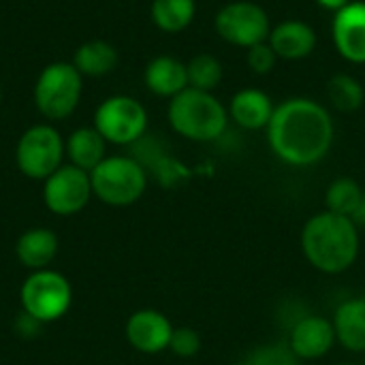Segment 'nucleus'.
<instances>
[{
    "label": "nucleus",
    "mask_w": 365,
    "mask_h": 365,
    "mask_svg": "<svg viewBox=\"0 0 365 365\" xmlns=\"http://www.w3.org/2000/svg\"><path fill=\"white\" fill-rule=\"evenodd\" d=\"M265 130L274 156L291 167L321 163L336 137L329 109L306 96H293L276 105Z\"/></svg>",
    "instance_id": "nucleus-1"
},
{
    "label": "nucleus",
    "mask_w": 365,
    "mask_h": 365,
    "mask_svg": "<svg viewBox=\"0 0 365 365\" xmlns=\"http://www.w3.org/2000/svg\"><path fill=\"white\" fill-rule=\"evenodd\" d=\"M169 351L178 357H184V359L195 357L201 351V338L192 327H178V329H173Z\"/></svg>",
    "instance_id": "nucleus-27"
},
{
    "label": "nucleus",
    "mask_w": 365,
    "mask_h": 365,
    "mask_svg": "<svg viewBox=\"0 0 365 365\" xmlns=\"http://www.w3.org/2000/svg\"><path fill=\"white\" fill-rule=\"evenodd\" d=\"M143 83L145 88L160 98H173L182 90L188 88V73L186 62H182L175 56H156L145 64L143 71Z\"/></svg>",
    "instance_id": "nucleus-16"
},
{
    "label": "nucleus",
    "mask_w": 365,
    "mask_h": 365,
    "mask_svg": "<svg viewBox=\"0 0 365 365\" xmlns=\"http://www.w3.org/2000/svg\"><path fill=\"white\" fill-rule=\"evenodd\" d=\"M327 98L338 111L353 113L365 103L364 83L355 75L338 73L327 81Z\"/></svg>",
    "instance_id": "nucleus-22"
},
{
    "label": "nucleus",
    "mask_w": 365,
    "mask_h": 365,
    "mask_svg": "<svg viewBox=\"0 0 365 365\" xmlns=\"http://www.w3.org/2000/svg\"><path fill=\"white\" fill-rule=\"evenodd\" d=\"M186 73H188V86L203 90V92H214L225 77L222 62L212 56V53H197L186 62Z\"/></svg>",
    "instance_id": "nucleus-23"
},
{
    "label": "nucleus",
    "mask_w": 365,
    "mask_h": 365,
    "mask_svg": "<svg viewBox=\"0 0 365 365\" xmlns=\"http://www.w3.org/2000/svg\"><path fill=\"white\" fill-rule=\"evenodd\" d=\"M73 291L68 280L51 269H38L26 278L21 287L24 312L38 323H51L62 319L71 308Z\"/></svg>",
    "instance_id": "nucleus-9"
},
{
    "label": "nucleus",
    "mask_w": 365,
    "mask_h": 365,
    "mask_svg": "<svg viewBox=\"0 0 365 365\" xmlns=\"http://www.w3.org/2000/svg\"><path fill=\"white\" fill-rule=\"evenodd\" d=\"M336 340L351 353H365V297L342 302L334 312Z\"/></svg>",
    "instance_id": "nucleus-17"
},
{
    "label": "nucleus",
    "mask_w": 365,
    "mask_h": 365,
    "mask_svg": "<svg viewBox=\"0 0 365 365\" xmlns=\"http://www.w3.org/2000/svg\"><path fill=\"white\" fill-rule=\"evenodd\" d=\"M338 365H355V364H338Z\"/></svg>",
    "instance_id": "nucleus-31"
},
{
    "label": "nucleus",
    "mask_w": 365,
    "mask_h": 365,
    "mask_svg": "<svg viewBox=\"0 0 365 365\" xmlns=\"http://www.w3.org/2000/svg\"><path fill=\"white\" fill-rule=\"evenodd\" d=\"M361 197H364V190L361 186L353 180V178H336L327 190H325V205H327V212H334V214H340V216H353L357 205L361 203Z\"/></svg>",
    "instance_id": "nucleus-24"
},
{
    "label": "nucleus",
    "mask_w": 365,
    "mask_h": 365,
    "mask_svg": "<svg viewBox=\"0 0 365 365\" xmlns=\"http://www.w3.org/2000/svg\"><path fill=\"white\" fill-rule=\"evenodd\" d=\"M278 60L280 58L276 56V51L272 49V45L267 41L246 49V64L255 75H269L276 68Z\"/></svg>",
    "instance_id": "nucleus-26"
},
{
    "label": "nucleus",
    "mask_w": 365,
    "mask_h": 365,
    "mask_svg": "<svg viewBox=\"0 0 365 365\" xmlns=\"http://www.w3.org/2000/svg\"><path fill=\"white\" fill-rule=\"evenodd\" d=\"M107 141L94 126H81L75 128L68 139H66V154L71 165L83 169V171H94L107 156Z\"/></svg>",
    "instance_id": "nucleus-18"
},
{
    "label": "nucleus",
    "mask_w": 365,
    "mask_h": 365,
    "mask_svg": "<svg viewBox=\"0 0 365 365\" xmlns=\"http://www.w3.org/2000/svg\"><path fill=\"white\" fill-rule=\"evenodd\" d=\"M237 365H299V359L293 355L289 344H263L246 353Z\"/></svg>",
    "instance_id": "nucleus-25"
},
{
    "label": "nucleus",
    "mask_w": 365,
    "mask_h": 365,
    "mask_svg": "<svg viewBox=\"0 0 365 365\" xmlns=\"http://www.w3.org/2000/svg\"><path fill=\"white\" fill-rule=\"evenodd\" d=\"M317 32L314 28L304 19H282L280 24L272 26V32L267 36V43L276 51L280 60L297 62L317 49Z\"/></svg>",
    "instance_id": "nucleus-14"
},
{
    "label": "nucleus",
    "mask_w": 365,
    "mask_h": 365,
    "mask_svg": "<svg viewBox=\"0 0 365 365\" xmlns=\"http://www.w3.org/2000/svg\"><path fill=\"white\" fill-rule=\"evenodd\" d=\"M0 103H2V86H0Z\"/></svg>",
    "instance_id": "nucleus-30"
},
{
    "label": "nucleus",
    "mask_w": 365,
    "mask_h": 365,
    "mask_svg": "<svg viewBox=\"0 0 365 365\" xmlns=\"http://www.w3.org/2000/svg\"><path fill=\"white\" fill-rule=\"evenodd\" d=\"M118 62H120L118 49L103 38H92L81 43L73 56V64L83 77H105L111 71H115Z\"/></svg>",
    "instance_id": "nucleus-19"
},
{
    "label": "nucleus",
    "mask_w": 365,
    "mask_h": 365,
    "mask_svg": "<svg viewBox=\"0 0 365 365\" xmlns=\"http://www.w3.org/2000/svg\"><path fill=\"white\" fill-rule=\"evenodd\" d=\"M351 220L357 225V229H365V192L364 197H361V203H359L357 210H355V214L351 216Z\"/></svg>",
    "instance_id": "nucleus-29"
},
{
    "label": "nucleus",
    "mask_w": 365,
    "mask_h": 365,
    "mask_svg": "<svg viewBox=\"0 0 365 365\" xmlns=\"http://www.w3.org/2000/svg\"><path fill=\"white\" fill-rule=\"evenodd\" d=\"M173 325L158 310H137L126 321V340L143 355H156L169 349Z\"/></svg>",
    "instance_id": "nucleus-12"
},
{
    "label": "nucleus",
    "mask_w": 365,
    "mask_h": 365,
    "mask_svg": "<svg viewBox=\"0 0 365 365\" xmlns=\"http://www.w3.org/2000/svg\"><path fill=\"white\" fill-rule=\"evenodd\" d=\"M83 94V75L73 62L47 64L34 83V105L47 120H64L73 115Z\"/></svg>",
    "instance_id": "nucleus-4"
},
{
    "label": "nucleus",
    "mask_w": 365,
    "mask_h": 365,
    "mask_svg": "<svg viewBox=\"0 0 365 365\" xmlns=\"http://www.w3.org/2000/svg\"><path fill=\"white\" fill-rule=\"evenodd\" d=\"M66 154V143L62 135L49 124H34L17 141L15 163L26 178L47 180L53 171L62 167Z\"/></svg>",
    "instance_id": "nucleus-7"
},
{
    "label": "nucleus",
    "mask_w": 365,
    "mask_h": 365,
    "mask_svg": "<svg viewBox=\"0 0 365 365\" xmlns=\"http://www.w3.org/2000/svg\"><path fill=\"white\" fill-rule=\"evenodd\" d=\"M331 41L342 60L365 64V0H351L334 13Z\"/></svg>",
    "instance_id": "nucleus-11"
},
{
    "label": "nucleus",
    "mask_w": 365,
    "mask_h": 365,
    "mask_svg": "<svg viewBox=\"0 0 365 365\" xmlns=\"http://www.w3.org/2000/svg\"><path fill=\"white\" fill-rule=\"evenodd\" d=\"M229 120H233L244 130L267 128L274 115V101L261 88H242L229 101Z\"/></svg>",
    "instance_id": "nucleus-15"
},
{
    "label": "nucleus",
    "mask_w": 365,
    "mask_h": 365,
    "mask_svg": "<svg viewBox=\"0 0 365 365\" xmlns=\"http://www.w3.org/2000/svg\"><path fill=\"white\" fill-rule=\"evenodd\" d=\"M92 192L107 205L124 207L139 201L148 186V175L141 163L130 156H107L90 171Z\"/></svg>",
    "instance_id": "nucleus-5"
},
{
    "label": "nucleus",
    "mask_w": 365,
    "mask_h": 365,
    "mask_svg": "<svg viewBox=\"0 0 365 365\" xmlns=\"http://www.w3.org/2000/svg\"><path fill=\"white\" fill-rule=\"evenodd\" d=\"M15 252L26 267L45 269L58 252V237L49 229H30L17 240Z\"/></svg>",
    "instance_id": "nucleus-20"
},
{
    "label": "nucleus",
    "mask_w": 365,
    "mask_h": 365,
    "mask_svg": "<svg viewBox=\"0 0 365 365\" xmlns=\"http://www.w3.org/2000/svg\"><path fill=\"white\" fill-rule=\"evenodd\" d=\"M321 9L325 11H331V13H338L340 9H344L351 0H314Z\"/></svg>",
    "instance_id": "nucleus-28"
},
{
    "label": "nucleus",
    "mask_w": 365,
    "mask_h": 365,
    "mask_svg": "<svg viewBox=\"0 0 365 365\" xmlns=\"http://www.w3.org/2000/svg\"><path fill=\"white\" fill-rule=\"evenodd\" d=\"M92 126L103 135L107 143L130 145L145 135L148 111L135 96L113 94L96 107Z\"/></svg>",
    "instance_id": "nucleus-8"
},
{
    "label": "nucleus",
    "mask_w": 365,
    "mask_h": 365,
    "mask_svg": "<svg viewBox=\"0 0 365 365\" xmlns=\"http://www.w3.org/2000/svg\"><path fill=\"white\" fill-rule=\"evenodd\" d=\"M167 120L180 137L197 143H210L227 133L229 109L214 92L188 86L169 98Z\"/></svg>",
    "instance_id": "nucleus-3"
},
{
    "label": "nucleus",
    "mask_w": 365,
    "mask_h": 365,
    "mask_svg": "<svg viewBox=\"0 0 365 365\" xmlns=\"http://www.w3.org/2000/svg\"><path fill=\"white\" fill-rule=\"evenodd\" d=\"M336 342V331L325 317H304L299 319L289 336V349L297 359L312 361L325 357Z\"/></svg>",
    "instance_id": "nucleus-13"
},
{
    "label": "nucleus",
    "mask_w": 365,
    "mask_h": 365,
    "mask_svg": "<svg viewBox=\"0 0 365 365\" xmlns=\"http://www.w3.org/2000/svg\"><path fill=\"white\" fill-rule=\"evenodd\" d=\"M92 195L90 173L75 165H62L45 180L43 186L45 205L58 216H73L81 212Z\"/></svg>",
    "instance_id": "nucleus-10"
},
{
    "label": "nucleus",
    "mask_w": 365,
    "mask_h": 365,
    "mask_svg": "<svg viewBox=\"0 0 365 365\" xmlns=\"http://www.w3.org/2000/svg\"><path fill=\"white\" fill-rule=\"evenodd\" d=\"M195 15H197L195 0H152L150 4L152 24L167 34L184 32L195 21Z\"/></svg>",
    "instance_id": "nucleus-21"
},
{
    "label": "nucleus",
    "mask_w": 365,
    "mask_h": 365,
    "mask_svg": "<svg viewBox=\"0 0 365 365\" xmlns=\"http://www.w3.org/2000/svg\"><path fill=\"white\" fill-rule=\"evenodd\" d=\"M214 30L225 43L250 49L252 45L267 41L272 32V21L267 11L259 2L231 0L216 11Z\"/></svg>",
    "instance_id": "nucleus-6"
},
{
    "label": "nucleus",
    "mask_w": 365,
    "mask_h": 365,
    "mask_svg": "<svg viewBox=\"0 0 365 365\" xmlns=\"http://www.w3.org/2000/svg\"><path fill=\"white\" fill-rule=\"evenodd\" d=\"M302 250L314 269L342 274L359 257V229L349 216L325 210L304 225Z\"/></svg>",
    "instance_id": "nucleus-2"
}]
</instances>
